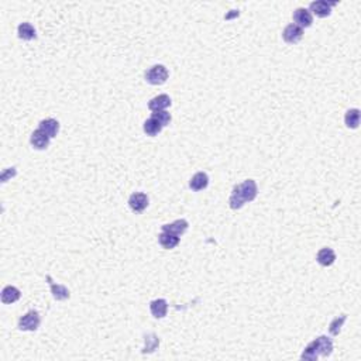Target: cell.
Masks as SVG:
<instances>
[{"mask_svg":"<svg viewBox=\"0 0 361 361\" xmlns=\"http://www.w3.org/2000/svg\"><path fill=\"white\" fill-rule=\"evenodd\" d=\"M257 193H258V188H257L256 181L247 179L243 184L234 187V189H233L230 199H229L230 207L231 209H234V210L243 207L246 202L254 201V199L257 198Z\"/></svg>","mask_w":361,"mask_h":361,"instance_id":"cell-1","label":"cell"},{"mask_svg":"<svg viewBox=\"0 0 361 361\" xmlns=\"http://www.w3.org/2000/svg\"><path fill=\"white\" fill-rule=\"evenodd\" d=\"M170 73L164 65H154L145 72V81L151 85H162L167 82Z\"/></svg>","mask_w":361,"mask_h":361,"instance_id":"cell-2","label":"cell"},{"mask_svg":"<svg viewBox=\"0 0 361 361\" xmlns=\"http://www.w3.org/2000/svg\"><path fill=\"white\" fill-rule=\"evenodd\" d=\"M41 323V318L40 313L37 310H30L24 316H21L18 320V329L24 330V332H34L38 329Z\"/></svg>","mask_w":361,"mask_h":361,"instance_id":"cell-3","label":"cell"},{"mask_svg":"<svg viewBox=\"0 0 361 361\" xmlns=\"http://www.w3.org/2000/svg\"><path fill=\"white\" fill-rule=\"evenodd\" d=\"M293 24L295 26H298V27H301V29L304 30L306 27H310L312 26V23H313V17H312V13L308 10V9H305V7H299V9H296L295 12H293Z\"/></svg>","mask_w":361,"mask_h":361,"instance_id":"cell-4","label":"cell"},{"mask_svg":"<svg viewBox=\"0 0 361 361\" xmlns=\"http://www.w3.org/2000/svg\"><path fill=\"white\" fill-rule=\"evenodd\" d=\"M302 37H304V30L295 24H289L282 31V38L288 44H296L302 40Z\"/></svg>","mask_w":361,"mask_h":361,"instance_id":"cell-5","label":"cell"},{"mask_svg":"<svg viewBox=\"0 0 361 361\" xmlns=\"http://www.w3.org/2000/svg\"><path fill=\"white\" fill-rule=\"evenodd\" d=\"M336 4V1H326V0H319V1H312L309 9L313 12L318 17H327L332 13V7Z\"/></svg>","mask_w":361,"mask_h":361,"instance_id":"cell-6","label":"cell"},{"mask_svg":"<svg viewBox=\"0 0 361 361\" xmlns=\"http://www.w3.org/2000/svg\"><path fill=\"white\" fill-rule=\"evenodd\" d=\"M129 206H130L133 212L141 213L143 210L147 209V206H148V196L145 193H141V192L133 193L130 196V199H129Z\"/></svg>","mask_w":361,"mask_h":361,"instance_id":"cell-7","label":"cell"},{"mask_svg":"<svg viewBox=\"0 0 361 361\" xmlns=\"http://www.w3.org/2000/svg\"><path fill=\"white\" fill-rule=\"evenodd\" d=\"M313 344L316 347V350H318L319 356H322V357H327V356H330L333 351V343L330 339H327L326 336H320L318 337L316 340H313Z\"/></svg>","mask_w":361,"mask_h":361,"instance_id":"cell-8","label":"cell"},{"mask_svg":"<svg viewBox=\"0 0 361 361\" xmlns=\"http://www.w3.org/2000/svg\"><path fill=\"white\" fill-rule=\"evenodd\" d=\"M171 106V98L168 95H158L155 98H153L148 102V109L151 112H159V110H165L167 107Z\"/></svg>","mask_w":361,"mask_h":361,"instance_id":"cell-9","label":"cell"},{"mask_svg":"<svg viewBox=\"0 0 361 361\" xmlns=\"http://www.w3.org/2000/svg\"><path fill=\"white\" fill-rule=\"evenodd\" d=\"M30 141H31V145L35 150H45L50 145V137L41 129H38V130H35L31 134Z\"/></svg>","mask_w":361,"mask_h":361,"instance_id":"cell-10","label":"cell"},{"mask_svg":"<svg viewBox=\"0 0 361 361\" xmlns=\"http://www.w3.org/2000/svg\"><path fill=\"white\" fill-rule=\"evenodd\" d=\"M189 224L185 219H179V220H175L171 224H164L162 226V231H168V233H172L175 236H182L184 233H187Z\"/></svg>","mask_w":361,"mask_h":361,"instance_id":"cell-11","label":"cell"},{"mask_svg":"<svg viewBox=\"0 0 361 361\" xmlns=\"http://www.w3.org/2000/svg\"><path fill=\"white\" fill-rule=\"evenodd\" d=\"M207 185H209V176H207V173L205 172L195 173L190 178V182H189V188L195 190V192H199L202 189L207 188Z\"/></svg>","mask_w":361,"mask_h":361,"instance_id":"cell-12","label":"cell"},{"mask_svg":"<svg viewBox=\"0 0 361 361\" xmlns=\"http://www.w3.org/2000/svg\"><path fill=\"white\" fill-rule=\"evenodd\" d=\"M150 310H151V315L155 319L165 318L168 312V304L165 299H155L150 304Z\"/></svg>","mask_w":361,"mask_h":361,"instance_id":"cell-13","label":"cell"},{"mask_svg":"<svg viewBox=\"0 0 361 361\" xmlns=\"http://www.w3.org/2000/svg\"><path fill=\"white\" fill-rule=\"evenodd\" d=\"M47 281L50 282V287H51L52 296H54L57 301H67V299L69 298V291H68L67 287L52 282V279H51V276H50V275H47Z\"/></svg>","mask_w":361,"mask_h":361,"instance_id":"cell-14","label":"cell"},{"mask_svg":"<svg viewBox=\"0 0 361 361\" xmlns=\"http://www.w3.org/2000/svg\"><path fill=\"white\" fill-rule=\"evenodd\" d=\"M158 241L165 250H172L179 244V237L168 231H161V234L158 236Z\"/></svg>","mask_w":361,"mask_h":361,"instance_id":"cell-15","label":"cell"},{"mask_svg":"<svg viewBox=\"0 0 361 361\" xmlns=\"http://www.w3.org/2000/svg\"><path fill=\"white\" fill-rule=\"evenodd\" d=\"M20 296H21L20 289H17L16 287H12V285L6 287V288L1 291V302L6 305L15 304V302H17L20 299Z\"/></svg>","mask_w":361,"mask_h":361,"instance_id":"cell-16","label":"cell"},{"mask_svg":"<svg viewBox=\"0 0 361 361\" xmlns=\"http://www.w3.org/2000/svg\"><path fill=\"white\" fill-rule=\"evenodd\" d=\"M316 260L320 265L323 267H330L333 262L336 261V253L333 251L332 248L329 247H325L322 250H319L318 256H316Z\"/></svg>","mask_w":361,"mask_h":361,"instance_id":"cell-17","label":"cell"},{"mask_svg":"<svg viewBox=\"0 0 361 361\" xmlns=\"http://www.w3.org/2000/svg\"><path fill=\"white\" fill-rule=\"evenodd\" d=\"M40 129H41L50 138H52V137L57 136L58 131H59V123H58L55 119H45V120H43V121L40 123Z\"/></svg>","mask_w":361,"mask_h":361,"instance_id":"cell-18","label":"cell"},{"mask_svg":"<svg viewBox=\"0 0 361 361\" xmlns=\"http://www.w3.org/2000/svg\"><path fill=\"white\" fill-rule=\"evenodd\" d=\"M162 124L159 123L158 120H155L154 117H150L148 120H145L144 123V133L147 136H151V137H154V136H157L161 133L162 130Z\"/></svg>","mask_w":361,"mask_h":361,"instance_id":"cell-19","label":"cell"},{"mask_svg":"<svg viewBox=\"0 0 361 361\" xmlns=\"http://www.w3.org/2000/svg\"><path fill=\"white\" fill-rule=\"evenodd\" d=\"M17 33H18V37L24 41H30L35 38V29L30 23H21L17 29Z\"/></svg>","mask_w":361,"mask_h":361,"instance_id":"cell-20","label":"cell"},{"mask_svg":"<svg viewBox=\"0 0 361 361\" xmlns=\"http://www.w3.org/2000/svg\"><path fill=\"white\" fill-rule=\"evenodd\" d=\"M344 121L348 129H357L360 124V110L359 109H350L344 116Z\"/></svg>","mask_w":361,"mask_h":361,"instance_id":"cell-21","label":"cell"},{"mask_svg":"<svg viewBox=\"0 0 361 361\" xmlns=\"http://www.w3.org/2000/svg\"><path fill=\"white\" fill-rule=\"evenodd\" d=\"M159 346V339L154 334V333H151V334H147L145 336V347H144V353H153L157 347Z\"/></svg>","mask_w":361,"mask_h":361,"instance_id":"cell-22","label":"cell"},{"mask_svg":"<svg viewBox=\"0 0 361 361\" xmlns=\"http://www.w3.org/2000/svg\"><path fill=\"white\" fill-rule=\"evenodd\" d=\"M347 316L346 315H342V316H339V318H336L333 320L332 323H330V326H329V332L333 336H337L340 330H342V326H343V323L346 322Z\"/></svg>","mask_w":361,"mask_h":361,"instance_id":"cell-23","label":"cell"},{"mask_svg":"<svg viewBox=\"0 0 361 361\" xmlns=\"http://www.w3.org/2000/svg\"><path fill=\"white\" fill-rule=\"evenodd\" d=\"M304 360H318V357H319V353H318V350H316V347H315V344H313V342L309 344V346L306 347L305 348V351L302 353V356H301Z\"/></svg>","mask_w":361,"mask_h":361,"instance_id":"cell-24","label":"cell"},{"mask_svg":"<svg viewBox=\"0 0 361 361\" xmlns=\"http://www.w3.org/2000/svg\"><path fill=\"white\" fill-rule=\"evenodd\" d=\"M151 117H154L155 120H158L159 123H161V124H162L164 127H165L167 124H170V123H171V119H172V117H171V115H170V113H168L167 110H159V112H154Z\"/></svg>","mask_w":361,"mask_h":361,"instance_id":"cell-25","label":"cell"}]
</instances>
